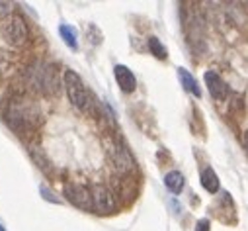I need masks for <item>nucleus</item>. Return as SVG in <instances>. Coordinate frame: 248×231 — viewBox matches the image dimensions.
Instances as JSON below:
<instances>
[{"mask_svg": "<svg viewBox=\"0 0 248 231\" xmlns=\"http://www.w3.org/2000/svg\"><path fill=\"white\" fill-rule=\"evenodd\" d=\"M0 35H2V39L8 45L20 47L28 39V26L22 20V16H8L0 24Z\"/></svg>", "mask_w": 248, "mask_h": 231, "instance_id": "obj_3", "label": "nucleus"}, {"mask_svg": "<svg viewBox=\"0 0 248 231\" xmlns=\"http://www.w3.org/2000/svg\"><path fill=\"white\" fill-rule=\"evenodd\" d=\"M0 231H6V229H4V227H2V225H0Z\"/></svg>", "mask_w": 248, "mask_h": 231, "instance_id": "obj_17", "label": "nucleus"}, {"mask_svg": "<svg viewBox=\"0 0 248 231\" xmlns=\"http://www.w3.org/2000/svg\"><path fill=\"white\" fill-rule=\"evenodd\" d=\"M63 194L65 198L80 208V210H92L94 208V202H92V192L84 186V184H78V182H67L65 188H63Z\"/></svg>", "mask_w": 248, "mask_h": 231, "instance_id": "obj_5", "label": "nucleus"}, {"mask_svg": "<svg viewBox=\"0 0 248 231\" xmlns=\"http://www.w3.org/2000/svg\"><path fill=\"white\" fill-rule=\"evenodd\" d=\"M106 149H108V155H109V159H111V163H113V166L119 170V172H127V170H131L133 166H135V161H133V157H131V153L127 151V147L125 145H121V143H117V141H106Z\"/></svg>", "mask_w": 248, "mask_h": 231, "instance_id": "obj_4", "label": "nucleus"}, {"mask_svg": "<svg viewBox=\"0 0 248 231\" xmlns=\"http://www.w3.org/2000/svg\"><path fill=\"white\" fill-rule=\"evenodd\" d=\"M202 186L209 192V194H217L219 192V177L211 166H205L202 170Z\"/></svg>", "mask_w": 248, "mask_h": 231, "instance_id": "obj_11", "label": "nucleus"}, {"mask_svg": "<svg viewBox=\"0 0 248 231\" xmlns=\"http://www.w3.org/2000/svg\"><path fill=\"white\" fill-rule=\"evenodd\" d=\"M203 79H205V84H207V90H209V94L215 98V100H225L227 98V94H229V88H227V84H225V81L215 73V71H207L205 75H203Z\"/></svg>", "mask_w": 248, "mask_h": 231, "instance_id": "obj_8", "label": "nucleus"}, {"mask_svg": "<svg viewBox=\"0 0 248 231\" xmlns=\"http://www.w3.org/2000/svg\"><path fill=\"white\" fill-rule=\"evenodd\" d=\"M12 2H0V14H10L12 12Z\"/></svg>", "mask_w": 248, "mask_h": 231, "instance_id": "obj_16", "label": "nucleus"}, {"mask_svg": "<svg viewBox=\"0 0 248 231\" xmlns=\"http://www.w3.org/2000/svg\"><path fill=\"white\" fill-rule=\"evenodd\" d=\"M92 192V202H94V210L98 214H113L117 204H115V198H113V192L104 186V184H94L90 188Z\"/></svg>", "mask_w": 248, "mask_h": 231, "instance_id": "obj_6", "label": "nucleus"}, {"mask_svg": "<svg viewBox=\"0 0 248 231\" xmlns=\"http://www.w3.org/2000/svg\"><path fill=\"white\" fill-rule=\"evenodd\" d=\"M149 49H151V53L156 57V59H166V57H168L166 47H164V45L160 43V39L155 37V35L149 37Z\"/></svg>", "mask_w": 248, "mask_h": 231, "instance_id": "obj_13", "label": "nucleus"}, {"mask_svg": "<svg viewBox=\"0 0 248 231\" xmlns=\"http://www.w3.org/2000/svg\"><path fill=\"white\" fill-rule=\"evenodd\" d=\"M63 84H65V88H67V94H69L71 104H73L78 112H84V114L92 112V108H94L92 94H90L88 88L84 86V82H82V79H80L78 73H75V71H71V69L65 71Z\"/></svg>", "mask_w": 248, "mask_h": 231, "instance_id": "obj_1", "label": "nucleus"}, {"mask_svg": "<svg viewBox=\"0 0 248 231\" xmlns=\"http://www.w3.org/2000/svg\"><path fill=\"white\" fill-rule=\"evenodd\" d=\"M28 81H30V86L41 94H57L59 86H61L57 69L53 65H45V63H37V65L30 67Z\"/></svg>", "mask_w": 248, "mask_h": 231, "instance_id": "obj_2", "label": "nucleus"}, {"mask_svg": "<svg viewBox=\"0 0 248 231\" xmlns=\"http://www.w3.org/2000/svg\"><path fill=\"white\" fill-rule=\"evenodd\" d=\"M184 184H186V179L180 170H170L166 172V177H164V186L172 192V194H180L184 190Z\"/></svg>", "mask_w": 248, "mask_h": 231, "instance_id": "obj_10", "label": "nucleus"}, {"mask_svg": "<svg viewBox=\"0 0 248 231\" xmlns=\"http://www.w3.org/2000/svg\"><path fill=\"white\" fill-rule=\"evenodd\" d=\"M113 77H115V82L119 84V88L125 92V94H131L135 92L137 88V79L133 75V71L125 65H115L113 67Z\"/></svg>", "mask_w": 248, "mask_h": 231, "instance_id": "obj_7", "label": "nucleus"}, {"mask_svg": "<svg viewBox=\"0 0 248 231\" xmlns=\"http://www.w3.org/2000/svg\"><path fill=\"white\" fill-rule=\"evenodd\" d=\"M246 143H248V133H246Z\"/></svg>", "mask_w": 248, "mask_h": 231, "instance_id": "obj_18", "label": "nucleus"}, {"mask_svg": "<svg viewBox=\"0 0 248 231\" xmlns=\"http://www.w3.org/2000/svg\"><path fill=\"white\" fill-rule=\"evenodd\" d=\"M39 192H41V196H43L45 200H49V202H53V204H59V202H61L59 198H55V196H51V190H49L47 186H41V188H39Z\"/></svg>", "mask_w": 248, "mask_h": 231, "instance_id": "obj_14", "label": "nucleus"}, {"mask_svg": "<svg viewBox=\"0 0 248 231\" xmlns=\"http://www.w3.org/2000/svg\"><path fill=\"white\" fill-rule=\"evenodd\" d=\"M59 35H61V39L65 41V45H67L69 49H73V51L78 49V33H77V30H75L73 26L61 24V26H59Z\"/></svg>", "mask_w": 248, "mask_h": 231, "instance_id": "obj_12", "label": "nucleus"}, {"mask_svg": "<svg viewBox=\"0 0 248 231\" xmlns=\"http://www.w3.org/2000/svg\"><path fill=\"white\" fill-rule=\"evenodd\" d=\"M196 231H211V223H209V219H200L198 221V225H196Z\"/></svg>", "mask_w": 248, "mask_h": 231, "instance_id": "obj_15", "label": "nucleus"}, {"mask_svg": "<svg viewBox=\"0 0 248 231\" xmlns=\"http://www.w3.org/2000/svg\"><path fill=\"white\" fill-rule=\"evenodd\" d=\"M178 79H180V82H182L184 90H188V92H190V94H194L196 98H200V96H202V88H200L198 81H196L188 71H186V69L178 67Z\"/></svg>", "mask_w": 248, "mask_h": 231, "instance_id": "obj_9", "label": "nucleus"}]
</instances>
